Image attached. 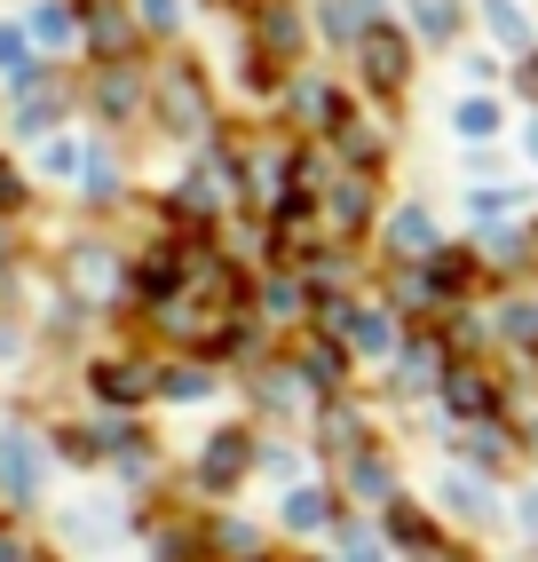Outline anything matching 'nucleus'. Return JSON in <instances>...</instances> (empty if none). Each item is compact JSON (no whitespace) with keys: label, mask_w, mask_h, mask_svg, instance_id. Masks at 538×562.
<instances>
[{"label":"nucleus","mask_w":538,"mask_h":562,"mask_svg":"<svg viewBox=\"0 0 538 562\" xmlns=\"http://www.w3.org/2000/svg\"><path fill=\"white\" fill-rule=\"evenodd\" d=\"M238 460H246V436H222L214 452H206V483H222V475H238Z\"/></svg>","instance_id":"nucleus-6"},{"label":"nucleus","mask_w":538,"mask_h":562,"mask_svg":"<svg viewBox=\"0 0 538 562\" xmlns=\"http://www.w3.org/2000/svg\"><path fill=\"white\" fill-rule=\"evenodd\" d=\"M468 278H475V261H468V254H436V261H428V285H444V293H459Z\"/></svg>","instance_id":"nucleus-5"},{"label":"nucleus","mask_w":538,"mask_h":562,"mask_svg":"<svg viewBox=\"0 0 538 562\" xmlns=\"http://www.w3.org/2000/svg\"><path fill=\"white\" fill-rule=\"evenodd\" d=\"M491 127H498V103H483V95H475V103H459V135H475V143H483Z\"/></svg>","instance_id":"nucleus-8"},{"label":"nucleus","mask_w":538,"mask_h":562,"mask_svg":"<svg viewBox=\"0 0 538 562\" xmlns=\"http://www.w3.org/2000/svg\"><path fill=\"white\" fill-rule=\"evenodd\" d=\"M483 24H491L498 41H507V48H523V41H530V32H523V9H515V0H483Z\"/></svg>","instance_id":"nucleus-2"},{"label":"nucleus","mask_w":538,"mask_h":562,"mask_svg":"<svg viewBox=\"0 0 538 562\" xmlns=\"http://www.w3.org/2000/svg\"><path fill=\"white\" fill-rule=\"evenodd\" d=\"M96 389H103V396H143V389H150V372H143V364H103V372H96Z\"/></svg>","instance_id":"nucleus-3"},{"label":"nucleus","mask_w":538,"mask_h":562,"mask_svg":"<svg viewBox=\"0 0 538 562\" xmlns=\"http://www.w3.org/2000/svg\"><path fill=\"white\" fill-rule=\"evenodd\" d=\"M365 80H372L380 95H396V88L412 80V48H404V32H389V24H372V32H365Z\"/></svg>","instance_id":"nucleus-1"},{"label":"nucleus","mask_w":538,"mask_h":562,"mask_svg":"<svg viewBox=\"0 0 538 562\" xmlns=\"http://www.w3.org/2000/svg\"><path fill=\"white\" fill-rule=\"evenodd\" d=\"M285 515H293V522H301V531H317V522H325V499H293V507H285Z\"/></svg>","instance_id":"nucleus-14"},{"label":"nucleus","mask_w":538,"mask_h":562,"mask_svg":"<svg viewBox=\"0 0 538 562\" xmlns=\"http://www.w3.org/2000/svg\"><path fill=\"white\" fill-rule=\"evenodd\" d=\"M396 246H412V254H419V246H436V231H428V214H419V206L396 214Z\"/></svg>","instance_id":"nucleus-9"},{"label":"nucleus","mask_w":538,"mask_h":562,"mask_svg":"<svg viewBox=\"0 0 538 562\" xmlns=\"http://www.w3.org/2000/svg\"><path fill=\"white\" fill-rule=\"evenodd\" d=\"M0 71H9V80H32V56H24V32H9V24H0Z\"/></svg>","instance_id":"nucleus-7"},{"label":"nucleus","mask_w":538,"mask_h":562,"mask_svg":"<svg viewBox=\"0 0 538 562\" xmlns=\"http://www.w3.org/2000/svg\"><path fill=\"white\" fill-rule=\"evenodd\" d=\"M349 333H357V349H389V317H372V310H357Z\"/></svg>","instance_id":"nucleus-11"},{"label":"nucleus","mask_w":538,"mask_h":562,"mask_svg":"<svg viewBox=\"0 0 538 562\" xmlns=\"http://www.w3.org/2000/svg\"><path fill=\"white\" fill-rule=\"evenodd\" d=\"M96 48H127V16H111V9H96Z\"/></svg>","instance_id":"nucleus-13"},{"label":"nucleus","mask_w":538,"mask_h":562,"mask_svg":"<svg viewBox=\"0 0 538 562\" xmlns=\"http://www.w3.org/2000/svg\"><path fill=\"white\" fill-rule=\"evenodd\" d=\"M419 32H428V41H451L459 32V0H419Z\"/></svg>","instance_id":"nucleus-4"},{"label":"nucleus","mask_w":538,"mask_h":562,"mask_svg":"<svg viewBox=\"0 0 538 562\" xmlns=\"http://www.w3.org/2000/svg\"><path fill=\"white\" fill-rule=\"evenodd\" d=\"M32 32H41V41H48V48H64V41H71V16L56 9V0H48V9H41V16H32Z\"/></svg>","instance_id":"nucleus-12"},{"label":"nucleus","mask_w":538,"mask_h":562,"mask_svg":"<svg viewBox=\"0 0 538 562\" xmlns=\"http://www.w3.org/2000/svg\"><path fill=\"white\" fill-rule=\"evenodd\" d=\"M451 404L459 412H491V389L475 381V372H451Z\"/></svg>","instance_id":"nucleus-10"},{"label":"nucleus","mask_w":538,"mask_h":562,"mask_svg":"<svg viewBox=\"0 0 538 562\" xmlns=\"http://www.w3.org/2000/svg\"><path fill=\"white\" fill-rule=\"evenodd\" d=\"M523 88H530V95H538V56H530V64H523Z\"/></svg>","instance_id":"nucleus-16"},{"label":"nucleus","mask_w":538,"mask_h":562,"mask_svg":"<svg viewBox=\"0 0 538 562\" xmlns=\"http://www.w3.org/2000/svg\"><path fill=\"white\" fill-rule=\"evenodd\" d=\"M16 199H24V182H16V167H9V159H0V214H9Z\"/></svg>","instance_id":"nucleus-15"}]
</instances>
